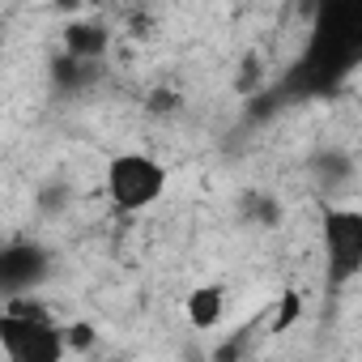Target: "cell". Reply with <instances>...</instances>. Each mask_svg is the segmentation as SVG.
<instances>
[{"instance_id":"cell-7","label":"cell","mask_w":362,"mask_h":362,"mask_svg":"<svg viewBox=\"0 0 362 362\" xmlns=\"http://www.w3.org/2000/svg\"><path fill=\"white\" fill-rule=\"evenodd\" d=\"M107 26H90V22H69V30H64V47L73 52V56H86V60H103V52H107Z\"/></svg>"},{"instance_id":"cell-10","label":"cell","mask_w":362,"mask_h":362,"mask_svg":"<svg viewBox=\"0 0 362 362\" xmlns=\"http://www.w3.org/2000/svg\"><path fill=\"white\" fill-rule=\"evenodd\" d=\"M64 332H69V349H90V345H94L90 324H73V328H64Z\"/></svg>"},{"instance_id":"cell-2","label":"cell","mask_w":362,"mask_h":362,"mask_svg":"<svg viewBox=\"0 0 362 362\" xmlns=\"http://www.w3.org/2000/svg\"><path fill=\"white\" fill-rule=\"evenodd\" d=\"M0 349H5L9 362H60L73 354L69 332L30 294L5 298V311H0Z\"/></svg>"},{"instance_id":"cell-1","label":"cell","mask_w":362,"mask_h":362,"mask_svg":"<svg viewBox=\"0 0 362 362\" xmlns=\"http://www.w3.org/2000/svg\"><path fill=\"white\" fill-rule=\"evenodd\" d=\"M362 69V0H315L307 47L286 73L281 90L290 98L332 94Z\"/></svg>"},{"instance_id":"cell-8","label":"cell","mask_w":362,"mask_h":362,"mask_svg":"<svg viewBox=\"0 0 362 362\" xmlns=\"http://www.w3.org/2000/svg\"><path fill=\"white\" fill-rule=\"evenodd\" d=\"M311 170L320 175L324 188H341V184H349V179H354V162H349L345 153H337V149L315 153V158H311Z\"/></svg>"},{"instance_id":"cell-5","label":"cell","mask_w":362,"mask_h":362,"mask_svg":"<svg viewBox=\"0 0 362 362\" xmlns=\"http://www.w3.org/2000/svg\"><path fill=\"white\" fill-rule=\"evenodd\" d=\"M52 277V252L43 243H5L0 252V294H35Z\"/></svg>"},{"instance_id":"cell-4","label":"cell","mask_w":362,"mask_h":362,"mask_svg":"<svg viewBox=\"0 0 362 362\" xmlns=\"http://www.w3.org/2000/svg\"><path fill=\"white\" fill-rule=\"evenodd\" d=\"M320 252L328 286H345L362 273V209L349 205H320Z\"/></svg>"},{"instance_id":"cell-3","label":"cell","mask_w":362,"mask_h":362,"mask_svg":"<svg viewBox=\"0 0 362 362\" xmlns=\"http://www.w3.org/2000/svg\"><path fill=\"white\" fill-rule=\"evenodd\" d=\"M166 184H170V170L153 153H141V149L107 158V170H103L107 201L119 214H145V209H153L162 201Z\"/></svg>"},{"instance_id":"cell-6","label":"cell","mask_w":362,"mask_h":362,"mask_svg":"<svg viewBox=\"0 0 362 362\" xmlns=\"http://www.w3.org/2000/svg\"><path fill=\"white\" fill-rule=\"evenodd\" d=\"M184 311H188V324L192 328H218L222 315H226V290L218 281H205V286H197L188 294Z\"/></svg>"},{"instance_id":"cell-9","label":"cell","mask_w":362,"mask_h":362,"mask_svg":"<svg viewBox=\"0 0 362 362\" xmlns=\"http://www.w3.org/2000/svg\"><path fill=\"white\" fill-rule=\"evenodd\" d=\"M247 214H252V218H260L264 226H273V222L281 218L277 201H269V197H247Z\"/></svg>"}]
</instances>
